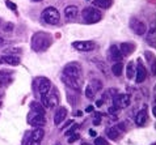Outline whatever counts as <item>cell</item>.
I'll list each match as a JSON object with an SVG mask.
<instances>
[{
	"label": "cell",
	"instance_id": "6da1fadb",
	"mask_svg": "<svg viewBox=\"0 0 156 145\" xmlns=\"http://www.w3.org/2000/svg\"><path fill=\"white\" fill-rule=\"evenodd\" d=\"M51 45V37L46 33H36L32 38V49L34 51H43Z\"/></svg>",
	"mask_w": 156,
	"mask_h": 145
},
{
	"label": "cell",
	"instance_id": "7a4b0ae2",
	"mask_svg": "<svg viewBox=\"0 0 156 145\" xmlns=\"http://www.w3.org/2000/svg\"><path fill=\"white\" fill-rule=\"evenodd\" d=\"M42 19L46 24L49 25H58L60 21V15L57 8L54 7H47L45 11L42 12Z\"/></svg>",
	"mask_w": 156,
	"mask_h": 145
},
{
	"label": "cell",
	"instance_id": "3957f363",
	"mask_svg": "<svg viewBox=\"0 0 156 145\" xmlns=\"http://www.w3.org/2000/svg\"><path fill=\"white\" fill-rule=\"evenodd\" d=\"M101 12L93 7H88L83 11V19L85 20L87 24H96L101 20Z\"/></svg>",
	"mask_w": 156,
	"mask_h": 145
},
{
	"label": "cell",
	"instance_id": "277c9868",
	"mask_svg": "<svg viewBox=\"0 0 156 145\" xmlns=\"http://www.w3.org/2000/svg\"><path fill=\"white\" fill-rule=\"evenodd\" d=\"M81 72H83V69H81V66L79 64V63H76V62H72V63L67 64L66 67L63 68V73L64 75L70 76V77H73L76 80L81 79Z\"/></svg>",
	"mask_w": 156,
	"mask_h": 145
},
{
	"label": "cell",
	"instance_id": "5b68a950",
	"mask_svg": "<svg viewBox=\"0 0 156 145\" xmlns=\"http://www.w3.org/2000/svg\"><path fill=\"white\" fill-rule=\"evenodd\" d=\"M36 86H37L38 93H40L41 96H45V94H47V93L50 92L51 83H50V80L46 79V77H38L36 80Z\"/></svg>",
	"mask_w": 156,
	"mask_h": 145
},
{
	"label": "cell",
	"instance_id": "8992f818",
	"mask_svg": "<svg viewBox=\"0 0 156 145\" xmlns=\"http://www.w3.org/2000/svg\"><path fill=\"white\" fill-rule=\"evenodd\" d=\"M41 101H42V105L45 106V107H49V109H54L55 106L59 103V98L55 93H50V94L47 93V94L42 96Z\"/></svg>",
	"mask_w": 156,
	"mask_h": 145
},
{
	"label": "cell",
	"instance_id": "52a82bcc",
	"mask_svg": "<svg viewBox=\"0 0 156 145\" xmlns=\"http://www.w3.org/2000/svg\"><path fill=\"white\" fill-rule=\"evenodd\" d=\"M113 103L118 109H125L130 105V97L129 94H117L113 98Z\"/></svg>",
	"mask_w": 156,
	"mask_h": 145
},
{
	"label": "cell",
	"instance_id": "ba28073f",
	"mask_svg": "<svg viewBox=\"0 0 156 145\" xmlns=\"http://www.w3.org/2000/svg\"><path fill=\"white\" fill-rule=\"evenodd\" d=\"M60 80H62L68 88L73 89V90H80V80H76V79H73V77H70V76H67V75H64V73L60 75Z\"/></svg>",
	"mask_w": 156,
	"mask_h": 145
},
{
	"label": "cell",
	"instance_id": "9c48e42d",
	"mask_svg": "<svg viewBox=\"0 0 156 145\" xmlns=\"http://www.w3.org/2000/svg\"><path fill=\"white\" fill-rule=\"evenodd\" d=\"M130 26H131L133 32L138 34V35H143L146 32H147V26L143 21H139V20H133L130 22Z\"/></svg>",
	"mask_w": 156,
	"mask_h": 145
},
{
	"label": "cell",
	"instance_id": "30bf717a",
	"mask_svg": "<svg viewBox=\"0 0 156 145\" xmlns=\"http://www.w3.org/2000/svg\"><path fill=\"white\" fill-rule=\"evenodd\" d=\"M72 46L79 51H92L94 49V43L90 41H76L72 43Z\"/></svg>",
	"mask_w": 156,
	"mask_h": 145
},
{
	"label": "cell",
	"instance_id": "8fae6325",
	"mask_svg": "<svg viewBox=\"0 0 156 145\" xmlns=\"http://www.w3.org/2000/svg\"><path fill=\"white\" fill-rule=\"evenodd\" d=\"M29 123L32 126H36V127L43 126L46 123L45 115H41V114H37V113L32 111V114H29Z\"/></svg>",
	"mask_w": 156,
	"mask_h": 145
},
{
	"label": "cell",
	"instance_id": "7c38bea8",
	"mask_svg": "<svg viewBox=\"0 0 156 145\" xmlns=\"http://www.w3.org/2000/svg\"><path fill=\"white\" fill-rule=\"evenodd\" d=\"M135 81L138 84H140V83H143V81L146 80V77H147V71H146V68H144V66L142 64V63H138L136 64V69H135Z\"/></svg>",
	"mask_w": 156,
	"mask_h": 145
},
{
	"label": "cell",
	"instance_id": "4fadbf2b",
	"mask_svg": "<svg viewBox=\"0 0 156 145\" xmlns=\"http://www.w3.org/2000/svg\"><path fill=\"white\" fill-rule=\"evenodd\" d=\"M66 115H67V109L66 107H59L57 110V113L54 115V123L57 126L62 124V122L66 119Z\"/></svg>",
	"mask_w": 156,
	"mask_h": 145
},
{
	"label": "cell",
	"instance_id": "5bb4252c",
	"mask_svg": "<svg viewBox=\"0 0 156 145\" xmlns=\"http://www.w3.org/2000/svg\"><path fill=\"white\" fill-rule=\"evenodd\" d=\"M77 13H79V9L75 5H68L64 9V16H66L67 20H73L77 16Z\"/></svg>",
	"mask_w": 156,
	"mask_h": 145
},
{
	"label": "cell",
	"instance_id": "9a60e30c",
	"mask_svg": "<svg viewBox=\"0 0 156 145\" xmlns=\"http://www.w3.org/2000/svg\"><path fill=\"white\" fill-rule=\"evenodd\" d=\"M43 136H45V131H43V128L37 127V128L33 130L32 135H30V139H32L33 141H36V143H40L41 140L43 139Z\"/></svg>",
	"mask_w": 156,
	"mask_h": 145
},
{
	"label": "cell",
	"instance_id": "2e32d148",
	"mask_svg": "<svg viewBox=\"0 0 156 145\" xmlns=\"http://www.w3.org/2000/svg\"><path fill=\"white\" fill-rule=\"evenodd\" d=\"M134 49H135V46H134V43H130V42H125V43L121 45V54H122V56H129L130 54L134 51Z\"/></svg>",
	"mask_w": 156,
	"mask_h": 145
},
{
	"label": "cell",
	"instance_id": "e0dca14e",
	"mask_svg": "<svg viewBox=\"0 0 156 145\" xmlns=\"http://www.w3.org/2000/svg\"><path fill=\"white\" fill-rule=\"evenodd\" d=\"M0 60L7 63V64H9V66H19L20 64V58L13 56V55H4V56H2Z\"/></svg>",
	"mask_w": 156,
	"mask_h": 145
},
{
	"label": "cell",
	"instance_id": "ac0fdd59",
	"mask_svg": "<svg viewBox=\"0 0 156 145\" xmlns=\"http://www.w3.org/2000/svg\"><path fill=\"white\" fill-rule=\"evenodd\" d=\"M109 52H110V58L113 59L114 62H121V60H122V54H121V51L118 50V47H117L115 45L110 46Z\"/></svg>",
	"mask_w": 156,
	"mask_h": 145
},
{
	"label": "cell",
	"instance_id": "d6986e66",
	"mask_svg": "<svg viewBox=\"0 0 156 145\" xmlns=\"http://www.w3.org/2000/svg\"><path fill=\"white\" fill-rule=\"evenodd\" d=\"M146 122H147V109H143V110H140V111L136 114L135 123L138 126H143Z\"/></svg>",
	"mask_w": 156,
	"mask_h": 145
},
{
	"label": "cell",
	"instance_id": "ffe728a7",
	"mask_svg": "<svg viewBox=\"0 0 156 145\" xmlns=\"http://www.w3.org/2000/svg\"><path fill=\"white\" fill-rule=\"evenodd\" d=\"M30 110L33 113H37V114H41V115H45V107L37 101H33L30 102Z\"/></svg>",
	"mask_w": 156,
	"mask_h": 145
},
{
	"label": "cell",
	"instance_id": "44dd1931",
	"mask_svg": "<svg viewBox=\"0 0 156 145\" xmlns=\"http://www.w3.org/2000/svg\"><path fill=\"white\" fill-rule=\"evenodd\" d=\"M112 4H113V0H94L93 2V5L101 9H108L112 7Z\"/></svg>",
	"mask_w": 156,
	"mask_h": 145
},
{
	"label": "cell",
	"instance_id": "7402d4cb",
	"mask_svg": "<svg viewBox=\"0 0 156 145\" xmlns=\"http://www.w3.org/2000/svg\"><path fill=\"white\" fill-rule=\"evenodd\" d=\"M106 136L109 137L110 140H118L119 139V136H121V133H119V130L117 128V127H112V128H109L106 131Z\"/></svg>",
	"mask_w": 156,
	"mask_h": 145
},
{
	"label": "cell",
	"instance_id": "603a6c76",
	"mask_svg": "<svg viewBox=\"0 0 156 145\" xmlns=\"http://www.w3.org/2000/svg\"><path fill=\"white\" fill-rule=\"evenodd\" d=\"M126 76L127 79H134L135 76V64L134 62H129L127 66H126Z\"/></svg>",
	"mask_w": 156,
	"mask_h": 145
},
{
	"label": "cell",
	"instance_id": "cb8c5ba5",
	"mask_svg": "<svg viewBox=\"0 0 156 145\" xmlns=\"http://www.w3.org/2000/svg\"><path fill=\"white\" fill-rule=\"evenodd\" d=\"M122 71H123V64L121 62L114 63V66L112 67V72H113V75L117 76V77L122 75Z\"/></svg>",
	"mask_w": 156,
	"mask_h": 145
},
{
	"label": "cell",
	"instance_id": "d4e9b609",
	"mask_svg": "<svg viewBox=\"0 0 156 145\" xmlns=\"http://www.w3.org/2000/svg\"><path fill=\"white\" fill-rule=\"evenodd\" d=\"M85 96H87V98H89V99H93L94 98V90L92 89L90 85H88V86L85 88Z\"/></svg>",
	"mask_w": 156,
	"mask_h": 145
},
{
	"label": "cell",
	"instance_id": "484cf974",
	"mask_svg": "<svg viewBox=\"0 0 156 145\" xmlns=\"http://www.w3.org/2000/svg\"><path fill=\"white\" fill-rule=\"evenodd\" d=\"M118 113H119V109L117 107V106L113 105L112 107H109V114H110L113 118H117V116H118Z\"/></svg>",
	"mask_w": 156,
	"mask_h": 145
},
{
	"label": "cell",
	"instance_id": "4316f807",
	"mask_svg": "<svg viewBox=\"0 0 156 145\" xmlns=\"http://www.w3.org/2000/svg\"><path fill=\"white\" fill-rule=\"evenodd\" d=\"M90 86H92V89H93L94 92H96V90H100V89L102 88V85H101V83H100L98 80H93V81H92V85H90Z\"/></svg>",
	"mask_w": 156,
	"mask_h": 145
},
{
	"label": "cell",
	"instance_id": "83f0119b",
	"mask_svg": "<svg viewBox=\"0 0 156 145\" xmlns=\"http://www.w3.org/2000/svg\"><path fill=\"white\" fill-rule=\"evenodd\" d=\"M94 145H109V143L104 137H96L94 139Z\"/></svg>",
	"mask_w": 156,
	"mask_h": 145
},
{
	"label": "cell",
	"instance_id": "f1b7e54d",
	"mask_svg": "<svg viewBox=\"0 0 156 145\" xmlns=\"http://www.w3.org/2000/svg\"><path fill=\"white\" fill-rule=\"evenodd\" d=\"M5 5H7L8 8H11V9L13 11V12H16V11H17V5H16L15 3H12L11 0H5Z\"/></svg>",
	"mask_w": 156,
	"mask_h": 145
},
{
	"label": "cell",
	"instance_id": "f546056e",
	"mask_svg": "<svg viewBox=\"0 0 156 145\" xmlns=\"http://www.w3.org/2000/svg\"><path fill=\"white\" fill-rule=\"evenodd\" d=\"M100 122H101V114H94V118H93V124L94 126H98Z\"/></svg>",
	"mask_w": 156,
	"mask_h": 145
},
{
	"label": "cell",
	"instance_id": "4dcf8cb0",
	"mask_svg": "<svg viewBox=\"0 0 156 145\" xmlns=\"http://www.w3.org/2000/svg\"><path fill=\"white\" fill-rule=\"evenodd\" d=\"M77 139H79V135L73 133V135H72V137H68V144H72V143H75Z\"/></svg>",
	"mask_w": 156,
	"mask_h": 145
},
{
	"label": "cell",
	"instance_id": "1f68e13d",
	"mask_svg": "<svg viewBox=\"0 0 156 145\" xmlns=\"http://www.w3.org/2000/svg\"><path fill=\"white\" fill-rule=\"evenodd\" d=\"M12 29H13V24H9V22H8L5 26H4V32H5V33H9Z\"/></svg>",
	"mask_w": 156,
	"mask_h": 145
},
{
	"label": "cell",
	"instance_id": "d6a6232c",
	"mask_svg": "<svg viewBox=\"0 0 156 145\" xmlns=\"http://www.w3.org/2000/svg\"><path fill=\"white\" fill-rule=\"evenodd\" d=\"M76 128H77V124H73V127H71V130L66 132V136H70L71 133H73V132H75V130H76Z\"/></svg>",
	"mask_w": 156,
	"mask_h": 145
},
{
	"label": "cell",
	"instance_id": "836d02e7",
	"mask_svg": "<svg viewBox=\"0 0 156 145\" xmlns=\"http://www.w3.org/2000/svg\"><path fill=\"white\" fill-rule=\"evenodd\" d=\"M89 135L92 136V137H94V136H97V133H96V131H93V130H89Z\"/></svg>",
	"mask_w": 156,
	"mask_h": 145
},
{
	"label": "cell",
	"instance_id": "e575fe53",
	"mask_svg": "<svg viewBox=\"0 0 156 145\" xmlns=\"http://www.w3.org/2000/svg\"><path fill=\"white\" fill-rule=\"evenodd\" d=\"M85 111H87V113H92V111H93V106H88V107L85 109Z\"/></svg>",
	"mask_w": 156,
	"mask_h": 145
},
{
	"label": "cell",
	"instance_id": "d590c367",
	"mask_svg": "<svg viewBox=\"0 0 156 145\" xmlns=\"http://www.w3.org/2000/svg\"><path fill=\"white\" fill-rule=\"evenodd\" d=\"M102 103H104V98H102V99H100V101H97V102H96V106H98V107H100V106H102Z\"/></svg>",
	"mask_w": 156,
	"mask_h": 145
},
{
	"label": "cell",
	"instance_id": "8d00e7d4",
	"mask_svg": "<svg viewBox=\"0 0 156 145\" xmlns=\"http://www.w3.org/2000/svg\"><path fill=\"white\" fill-rule=\"evenodd\" d=\"M27 145H37V143H36V141H33V140L30 139L29 141H28V144H27Z\"/></svg>",
	"mask_w": 156,
	"mask_h": 145
},
{
	"label": "cell",
	"instance_id": "74e56055",
	"mask_svg": "<svg viewBox=\"0 0 156 145\" xmlns=\"http://www.w3.org/2000/svg\"><path fill=\"white\" fill-rule=\"evenodd\" d=\"M155 72H156V66H155V63H152V73L155 75Z\"/></svg>",
	"mask_w": 156,
	"mask_h": 145
},
{
	"label": "cell",
	"instance_id": "f35d334b",
	"mask_svg": "<svg viewBox=\"0 0 156 145\" xmlns=\"http://www.w3.org/2000/svg\"><path fill=\"white\" fill-rule=\"evenodd\" d=\"M3 43V38H0V45H2Z\"/></svg>",
	"mask_w": 156,
	"mask_h": 145
},
{
	"label": "cell",
	"instance_id": "ab89813d",
	"mask_svg": "<svg viewBox=\"0 0 156 145\" xmlns=\"http://www.w3.org/2000/svg\"><path fill=\"white\" fill-rule=\"evenodd\" d=\"M0 97H3V92L2 90H0Z\"/></svg>",
	"mask_w": 156,
	"mask_h": 145
},
{
	"label": "cell",
	"instance_id": "60d3db41",
	"mask_svg": "<svg viewBox=\"0 0 156 145\" xmlns=\"http://www.w3.org/2000/svg\"><path fill=\"white\" fill-rule=\"evenodd\" d=\"M81 145H90V144H87V143H84V144H81Z\"/></svg>",
	"mask_w": 156,
	"mask_h": 145
},
{
	"label": "cell",
	"instance_id": "b9f144b4",
	"mask_svg": "<svg viewBox=\"0 0 156 145\" xmlns=\"http://www.w3.org/2000/svg\"><path fill=\"white\" fill-rule=\"evenodd\" d=\"M33 2H42V0H33Z\"/></svg>",
	"mask_w": 156,
	"mask_h": 145
},
{
	"label": "cell",
	"instance_id": "7bdbcfd3",
	"mask_svg": "<svg viewBox=\"0 0 156 145\" xmlns=\"http://www.w3.org/2000/svg\"><path fill=\"white\" fill-rule=\"evenodd\" d=\"M55 145H60V144H55Z\"/></svg>",
	"mask_w": 156,
	"mask_h": 145
},
{
	"label": "cell",
	"instance_id": "ee69618b",
	"mask_svg": "<svg viewBox=\"0 0 156 145\" xmlns=\"http://www.w3.org/2000/svg\"><path fill=\"white\" fill-rule=\"evenodd\" d=\"M152 145H155V144H152Z\"/></svg>",
	"mask_w": 156,
	"mask_h": 145
}]
</instances>
